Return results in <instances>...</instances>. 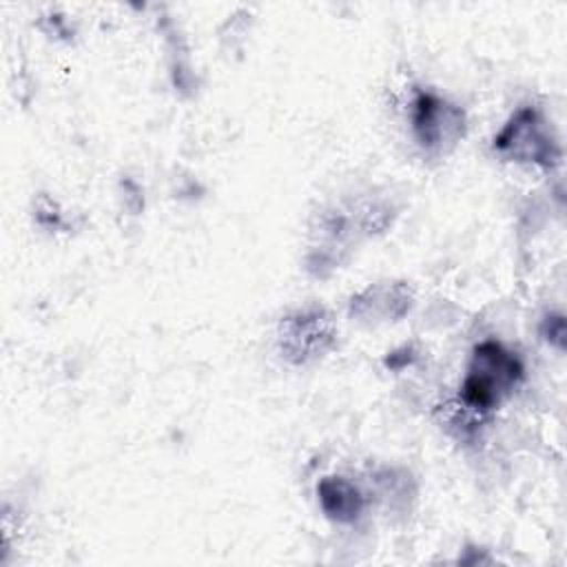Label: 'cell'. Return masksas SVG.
I'll use <instances>...</instances> for the list:
<instances>
[{
    "instance_id": "1",
    "label": "cell",
    "mask_w": 567,
    "mask_h": 567,
    "mask_svg": "<svg viewBox=\"0 0 567 567\" xmlns=\"http://www.w3.org/2000/svg\"><path fill=\"white\" fill-rule=\"evenodd\" d=\"M399 210L381 195H357L341 204L328 206L317 215L310 230L306 268L312 277H330L365 239L383 235L392 228Z\"/></svg>"
},
{
    "instance_id": "2",
    "label": "cell",
    "mask_w": 567,
    "mask_h": 567,
    "mask_svg": "<svg viewBox=\"0 0 567 567\" xmlns=\"http://www.w3.org/2000/svg\"><path fill=\"white\" fill-rule=\"evenodd\" d=\"M525 365L520 357L496 339L478 341L465 368L458 390V405L485 421L523 383Z\"/></svg>"
},
{
    "instance_id": "3",
    "label": "cell",
    "mask_w": 567,
    "mask_h": 567,
    "mask_svg": "<svg viewBox=\"0 0 567 567\" xmlns=\"http://www.w3.org/2000/svg\"><path fill=\"white\" fill-rule=\"evenodd\" d=\"M492 151L505 162L536 168H554L563 157L554 126L536 104H520L509 113L492 137Z\"/></svg>"
},
{
    "instance_id": "4",
    "label": "cell",
    "mask_w": 567,
    "mask_h": 567,
    "mask_svg": "<svg viewBox=\"0 0 567 567\" xmlns=\"http://www.w3.org/2000/svg\"><path fill=\"white\" fill-rule=\"evenodd\" d=\"M408 111L412 137L427 157H447L467 135L465 109L432 89H414Z\"/></svg>"
},
{
    "instance_id": "5",
    "label": "cell",
    "mask_w": 567,
    "mask_h": 567,
    "mask_svg": "<svg viewBox=\"0 0 567 567\" xmlns=\"http://www.w3.org/2000/svg\"><path fill=\"white\" fill-rule=\"evenodd\" d=\"M339 341V326L330 310L321 306L299 308L281 317L277 326V352L297 368L328 357Z\"/></svg>"
},
{
    "instance_id": "6",
    "label": "cell",
    "mask_w": 567,
    "mask_h": 567,
    "mask_svg": "<svg viewBox=\"0 0 567 567\" xmlns=\"http://www.w3.org/2000/svg\"><path fill=\"white\" fill-rule=\"evenodd\" d=\"M414 306V290L403 279L368 284L348 301V317L361 326L377 328L401 321Z\"/></svg>"
},
{
    "instance_id": "7",
    "label": "cell",
    "mask_w": 567,
    "mask_h": 567,
    "mask_svg": "<svg viewBox=\"0 0 567 567\" xmlns=\"http://www.w3.org/2000/svg\"><path fill=\"white\" fill-rule=\"evenodd\" d=\"M315 492L323 516L337 525H354L368 509V494L341 474L321 476Z\"/></svg>"
},
{
    "instance_id": "8",
    "label": "cell",
    "mask_w": 567,
    "mask_h": 567,
    "mask_svg": "<svg viewBox=\"0 0 567 567\" xmlns=\"http://www.w3.org/2000/svg\"><path fill=\"white\" fill-rule=\"evenodd\" d=\"M370 487L388 514H408L416 501V481L403 467L385 465L374 470Z\"/></svg>"
},
{
    "instance_id": "9",
    "label": "cell",
    "mask_w": 567,
    "mask_h": 567,
    "mask_svg": "<svg viewBox=\"0 0 567 567\" xmlns=\"http://www.w3.org/2000/svg\"><path fill=\"white\" fill-rule=\"evenodd\" d=\"M543 341L556 350H565V334H567V328H565V317L560 312H549L543 317L540 321V328H538Z\"/></svg>"
}]
</instances>
